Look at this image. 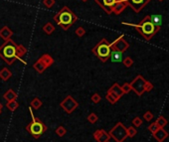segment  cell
Listing matches in <instances>:
<instances>
[{"instance_id": "1", "label": "cell", "mask_w": 169, "mask_h": 142, "mask_svg": "<svg viewBox=\"0 0 169 142\" xmlns=\"http://www.w3.org/2000/svg\"><path fill=\"white\" fill-rule=\"evenodd\" d=\"M122 24L134 27L139 34L146 41H150L152 39V37L156 35V33H158L160 30V27L155 26V25L151 22L149 16H145L139 24H132V23H126V22H122Z\"/></svg>"}, {"instance_id": "2", "label": "cell", "mask_w": 169, "mask_h": 142, "mask_svg": "<svg viewBox=\"0 0 169 142\" xmlns=\"http://www.w3.org/2000/svg\"><path fill=\"white\" fill-rule=\"evenodd\" d=\"M0 57L9 65L13 64L16 59L21 60V55L18 52V49L12 41H7L0 47Z\"/></svg>"}, {"instance_id": "3", "label": "cell", "mask_w": 169, "mask_h": 142, "mask_svg": "<svg viewBox=\"0 0 169 142\" xmlns=\"http://www.w3.org/2000/svg\"><path fill=\"white\" fill-rule=\"evenodd\" d=\"M29 110H30V112H31L32 121L29 123L26 127H25V129H26V130L29 132V134H30L33 138L38 139V138H40V137L43 135L46 131H47L48 127L46 126V125L42 122L39 118H36L35 116H34L31 107L29 108Z\"/></svg>"}, {"instance_id": "4", "label": "cell", "mask_w": 169, "mask_h": 142, "mask_svg": "<svg viewBox=\"0 0 169 142\" xmlns=\"http://www.w3.org/2000/svg\"><path fill=\"white\" fill-rule=\"evenodd\" d=\"M77 20V17L72 13V12L65 7L62 11H60L55 17V21H57V23L60 25L61 27L64 29H69V27L73 24L75 21Z\"/></svg>"}, {"instance_id": "5", "label": "cell", "mask_w": 169, "mask_h": 142, "mask_svg": "<svg viewBox=\"0 0 169 142\" xmlns=\"http://www.w3.org/2000/svg\"><path fill=\"white\" fill-rule=\"evenodd\" d=\"M92 52H94L95 55L98 57L101 62H107L112 52L111 44H108V42L105 39H103L94 48Z\"/></svg>"}, {"instance_id": "6", "label": "cell", "mask_w": 169, "mask_h": 142, "mask_svg": "<svg viewBox=\"0 0 169 142\" xmlns=\"http://www.w3.org/2000/svg\"><path fill=\"white\" fill-rule=\"evenodd\" d=\"M108 134L116 142H124L128 138V133H126V127L121 122H117L111 130L108 131Z\"/></svg>"}, {"instance_id": "7", "label": "cell", "mask_w": 169, "mask_h": 142, "mask_svg": "<svg viewBox=\"0 0 169 142\" xmlns=\"http://www.w3.org/2000/svg\"><path fill=\"white\" fill-rule=\"evenodd\" d=\"M146 80L143 78L141 75H138L136 78L130 83V86H132V90L136 94L138 97H141L144 93V86H145Z\"/></svg>"}, {"instance_id": "8", "label": "cell", "mask_w": 169, "mask_h": 142, "mask_svg": "<svg viewBox=\"0 0 169 142\" xmlns=\"http://www.w3.org/2000/svg\"><path fill=\"white\" fill-rule=\"evenodd\" d=\"M124 1L128 4V6L132 7L134 12L138 13V12H140L151 0H124Z\"/></svg>"}, {"instance_id": "9", "label": "cell", "mask_w": 169, "mask_h": 142, "mask_svg": "<svg viewBox=\"0 0 169 142\" xmlns=\"http://www.w3.org/2000/svg\"><path fill=\"white\" fill-rule=\"evenodd\" d=\"M60 106H61V107L63 108V109L67 112V113L70 114L78 107L79 104L73 98L71 97V95H69V97H68L67 98H65L64 101L61 102Z\"/></svg>"}, {"instance_id": "10", "label": "cell", "mask_w": 169, "mask_h": 142, "mask_svg": "<svg viewBox=\"0 0 169 142\" xmlns=\"http://www.w3.org/2000/svg\"><path fill=\"white\" fill-rule=\"evenodd\" d=\"M128 46H129L128 43L124 39V35H121L120 38H117L112 44H111L112 50H113V51H120L121 53L126 51Z\"/></svg>"}, {"instance_id": "11", "label": "cell", "mask_w": 169, "mask_h": 142, "mask_svg": "<svg viewBox=\"0 0 169 142\" xmlns=\"http://www.w3.org/2000/svg\"><path fill=\"white\" fill-rule=\"evenodd\" d=\"M120 1H122V0H96V2L99 3L101 8L107 11L108 13H112L115 5Z\"/></svg>"}, {"instance_id": "12", "label": "cell", "mask_w": 169, "mask_h": 142, "mask_svg": "<svg viewBox=\"0 0 169 142\" xmlns=\"http://www.w3.org/2000/svg\"><path fill=\"white\" fill-rule=\"evenodd\" d=\"M94 139L96 142H107L111 139L108 132H107L104 129H98L94 132Z\"/></svg>"}, {"instance_id": "13", "label": "cell", "mask_w": 169, "mask_h": 142, "mask_svg": "<svg viewBox=\"0 0 169 142\" xmlns=\"http://www.w3.org/2000/svg\"><path fill=\"white\" fill-rule=\"evenodd\" d=\"M153 136L157 142H163L169 136V134L164 128H158L157 130L153 133Z\"/></svg>"}, {"instance_id": "14", "label": "cell", "mask_w": 169, "mask_h": 142, "mask_svg": "<svg viewBox=\"0 0 169 142\" xmlns=\"http://www.w3.org/2000/svg\"><path fill=\"white\" fill-rule=\"evenodd\" d=\"M108 91V93H112L113 94L117 95V97L120 98L124 94V91H122V90H121V86L118 85V83H115V85H113Z\"/></svg>"}, {"instance_id": "15", "label": "cell", "mask_w": 169, "mask_h": 142, "mask_svg": "<svg viewBox=\"0 0 169 142\" xmlns=\"http://www.w3.org/2000/svg\"><path fill=\"white\" fill-rule=\"evenodd\" d=\"M149 18H150V21L155 25V26L161 27V25L163 23V17H162V15H160V14H153V15H150Z\"/></svg>"}, {"instance_id": "16", "label": "cell", "mask_w": 169, "mask_h": 142, "mask_svg": "<svg viewBox=\"0 0 169 142\" xmlns=\"http://www.w3.org/2000/svg\"><path fill=\"white\" fill-rule=\"evenodd\" d=\"M109 58H111L112 62L113 63H120L122 61V53L120 51H113V50H112Z\"/></svg>"}, {"instance_id": "17", "label": "cell", "mask_w": 169, "mask_h": 142, "mask_svg": "<svg viewBox=\"0 0 169 142\" xmlns=\"http://www.w3.org/2000/svg\"><path fill=\"white\" fill-rule=\"evenodd\" d=\"M126 7H128V4L122 0V1H120L116 4L115 7H113V9H112V12H115L116 14H120L125 9Z\"/></svg>"}, {"instance_id": "18", "label": "cell", "mask_w": 169, "mask_h": 142, "mask_svg": "<svg viewBox=\"0 0 169 142\" xmlns=\"http://www.w3.org/2000/svg\"><path fill=\"white\" fill-rule=\"evenodd\" d=\"M11 76H12V73L7 68H4L1 72H0V78H1L4 82L9 80V79L11 78Z\"/></svg>"}, {"instance_id": "19", "label": "cell", "mask_w": 169, "mask_h": 142, "mask_svg": "<svg viewBox=\"0 0 169 142\" xmlns=\"http://www.w3.org/2000/svg\"><path fill=\"white\" fill-rule=\"evenodd\" d=\"M3 97H4V98L6 99V101L11 102V101H14V99L17 98V94L12 90H7L5 94H4Z\"/></svg>"}, {"instance_id": "20", "label": "cell", "mask_w": 169, "mask_h": 142, "mask_svg": "<svg viewBox=\"0 0 169 142\" xmlns=\"http://www.w3.org/2000/svg\"><path fill=\"white\" fill-rule=\"evenodd\" d=\"M155 122L157 123L159 128H164L167 125V123H168L167 119L164 117V116H162V115H159L158 117H157V119H156Z\"/></svg>"}, {"instance_id": "21", "label": "cell", "mask_w": 169, "mask_h": 142, "mask_svg": "<svg viewBox=\"0 0 169 142\" xmlns=\"http://www.w3.org/2000/svg\"><path fill=\"white\" fill-rule=\"evenodd\" d=\"M105 98H107L108 101V102L112 103V104H115V103L118 101V99H120V98H118L117 95L113 94H112V93H108V91L107 95H105Z\"/></svg>"}, {"instance_id": "22", "label": "cell", "mask_w": 169, "mask_h": 142, "mask_svg": "<svg viewBox=\"0 0 169 142\" xmlns=\"http://www.w3.org/2000/svg\"><path fill=\"white\" fill-rule=\"evenodd\" d=\"M18 106H19V103L15 101V99H14V101L8 102V103L6 104V107H7L9 110H11V111H14V110H16L17 108H18Z\"/></svg>"}, {"instance_id": "23", "label": "cell", "mask_w": 169, "mask_h": 142, "mask_svg": "<svg viewBox=\"0 0 169 142\" xmlns=\"http://www.w3.org/2000/svg\"><path fill=\"white\" fill-rule=\"evenodd\" d=\"M34 68H35L36 70H37V72L39 73V74H42L45 71V69L47 68V67H46L43 63H41L40 61H38L37 63L35 65H34Z\"/></svg>"}, {"instance_id": "24", "label": "cell", "mask_w": 169, "mask_h": 142, "mask_svg": "<svg viewBox=\"0 0 169 142\" xmlns=\"http://www.w3.org/2000/svg\"><path fill=\"white\" fill-rule=\"evenodd\" d=\"M55 133H56L59 137H63V136H65L67 134V129L64 126L60 125V126H58L56 130H55Z\"/></svg>"}, {"instance_id": "25", "label": "cell", "mask_w": 169, "mask_h": 142, "mask_svg": "<svg viewBox=\"0 0 169 142\" xmlns=\"http://www.w3.org/2000/svg\"><path fill=\"white\" fill-rule=\"evenodd\" d=\"M126 133H128V137H130V138H132V137H134L135 135L137 134V130L134 127L129 126V127L126 128Z\"/></svg>"}, {"instance_id": "26", "label": "cell", "mask_w": 169, "mask_h": 142, "mask_svg": "<svg viewBox=\"0 0 169 142\" xmlns=\"http://www.w3.org/2000/svg\"><path fill=\"white\" fill-rule=\"evenodd\" d=\"M88 121L90 122V123H92V124H95L96 121H98V119H99V117H98V115H96V113H94V112H92V113H90L88 115Z\"/></svg>"}, {"instance_id": "27", "label": "cell", "mask_w": 169, "mask_h": 142, "mask_svg": "<svg viewBox=\"0 0 169 142\" xmlns=\"http://www.w3.org/2000/svg\"><path fill=\"white\" fill-rule=\"evenodd\" d=\"M31 106H33V108H35V109H38V108H40L42 106V102L37 98H34L31 102Z\"/></svg>"}, {"instance_id": "28", "label": "cell", "mask_w": 169, "mask_h": 142, "mask_svg": "<svg viewBox=\"0 0 169 142\" xmlns=\"http://www.w3.org/2000/svg\"><path fill=\"white\" fill-rule=\"evenodd\" d=\"M122 63H124V65L126 67V68H130V67L133 65V60L130 57H126L125 59L122 61Z\"/></svg>"}, {"instance_id": "29", "label": "cell", "mask_w": 169, "mask_h": 142, "mask_svg": "<svg viewBox=\"0 0 169 142\" xmlns=\"http://www.w3.org/2000/svg\"><path fill=\"white\" fill-rule=\"evenodd\" d=\"M121 90L124 91V94H128L130 90H132V86H130V83H124V86H121Z\"/></svg>"}, {"instance_id": "30", "label": "cell", "mask_w": 169, "mask_h": 142, "mask_svg": "<svg viewBox=\"0 0 169 142\" xmlns=\"http://www.w3.org/2000/svg\"><path fill=\"white\" fill-rule=\"evenodd\" d=\"M132 124L135 127H139L140 125H142V119L140 117H138V116H136V117H134L132 119Z\"/></svg>"}, {"instance_id": "31", "label": "cell", "mask_w": 169, "mask_h": 142, "mask_svg": "<svg viewBox=\"0 0 169 142\" xmlns=\"http://www.w3.org/2000/svg\"><path fill=\"white\" fill-rule=\"evenodd\" d=\"M143 118H144L146 121H151V120L153 119V113L149 110L146 111L144 112V114H143Z\"/></svg>"}, {"instance_id": "32", "label": "cell", "mask_w": 169, "mask_h": 142, "mask_svg": "<svg viewBox=\"0 0 169 142\" xmlns=\"http://www.w3.org/2000/svg\"><path fill=\"white\" fill-rule=\"evenodd\" d=\"M158 128H159V127H158L157 123H156V122H152V123L149 125V126H148V128H147V129H148V130L152 133V134H153V133H154L156 130H157Z\"/></svg>"}, {"instance_id": "33", "label": "cell", "mask_w": 169, "mask_h": 142, "mask_svg": "<svg viewBox=\"0 0 169 142\" xmlns=\"http://www.w3.org/2000/svg\"><path fill=\"white\" fill-rule=\"evenodd\" d=\"M152 90H153V85H152L150 82L146 81L145 86H144V91H151Z\"/></svg>"}, {"instance_id": "34", "label": "cell", "mask_w": 169, "mask_h": 142, "mask_svg": "<svg viewBox=\"0 0 169 142\" xmlns=\"http://www.w3.org/2000/svg\"><path fill=\"white\" fill-rule=\"evenodd\" d=\"M100 99H101V98H100V95L99 94H95L92 97V101L94 102L95 103H99L100 102Z\"/></svg>"}, {"instance_id": "35", "label": "cell", "mask_w": 169, "mask_h": 142, "mask_svg": "<svg viewBox=\"0 0 169 142\" xmlns=\"http://www.w3.org/2000/svg\"><path fill=\"white\" fill-rule=\"evenodd\" d=\"M2 108H3V106L1 103H0V110H2Z\"/></svg>"}, {"instance_id": "36", "label": "cell", "mask_w": 169, "mask_h": 142, "mask_svg": "<svg viewBox=\"0 0 169 142\" xmlns=\"http://www.w3.org/2000/svg\"><path fill=\"white\" fill-rule=\"evenodd\" d=\"M158 1H163V0H158Z\"/></svg>"}, {"instance_id": "37", "label": "cell", "mask_w": 169, "mask_h": 142, "mask_svg": "<svg viewBox=\"0 0 169 142\" xmlns=\"http://www.w3.org/2000/svg\"><path fill=\"white\" fill-rule=\"evenodd\" d=\"M1 111H2V110H0V114H1Z\"/></svg>"}, {"instance_id": "38", "label": "cell", "mask_w": 169, "mask_h": 142, "mask_svg": "<svg viewBox=\"0 0 169 142\" xmlns=\"http://www.w3.org/2000/svg\"><path fill=\"white\" fill-rule=\"evenodd\" d=\"M107 142H111V141H109V140H108V141H107Z\"/></svg>"}]
</instances>
